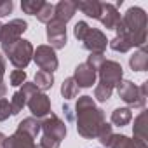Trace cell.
<instances>
[{"instance_id":"6da1fadb","label":"cell","mask_w":148,"mask_h":148,"mask_svg":"<svg viewBox=\"0 0 148 148\" xmlns=\"http://www.w3.org/2000/svg\"><path fill=\"white\" fill-rule=\"evenodd\" d=\"M117 37L110 47L117 52H127L132 47H143L146 42V14L141 7H131L117 25Z\"/></svg>"},{"instance_id":"7a4b0ae2","label":"cell","mask_w":148,"mask_h":148,"mask_svg":"<svg viewBox=\"0 0 148 148\" xmlns=\"http://www.w3.org/2000/svg\"><path fill=\"white\" fill-rule=\"evenodd\" d=\"M77 131L82 138L92 139L98 136L99 127L105 124V113L94 105L91 96H80L77 105Z\"/></svg>"},{"instance_id":"3957f363","label":"cell","mask_w":148,"mask_h":148,"mask_svg":"<svg viewBox=\"0 0 148 148\" xmlns=\"http://www.w3.org/2000/svg\"><path fill=\"white\" fill-rule=\"evenodd\" d=\"M75 37L84 44V47L87 51H91V54H103V51L106 49V37L101 30L91 28L86 21H79L73 28Z\"/></svg>"},{"instance_id":"277c9868","label":"cell","mask_w":148,"mask_h":148,"mask_svg":"<svg viewBox=\"0 0 148 148\" xmlns=\"http://www.w3.org/2000/svg\"><path fill=\"white\" fill-rule=\"evenodd\" d=\"M42 131L44 136L38 143V148H59L61 139H64L66 136V125L64 122H61L54 113H49L42 122Z\"/></svg>"},{"instance_id":"5b68a950","label":"cell","mask_w":148,"mask_h":148,"mask_svg":"<svg viewBox=\"0 0 148 148\" xmlns=\"http://www.w3.org/2000/svg\"><path fill=\"white\" fill-rule=\"evenodd\" d=\"M2 51L7 54L9 61L18 68H26L28 63L32 61L33 58V45L28 42V40H18L16 44L9 45V47H2Z\"/></svg>"},{"instance_id":"8992f818","label":"cell","mask_w":148,"mask_h":148,"mask_svg":"<svg viewBox=\"0 0 148 148\" xmlns=\"http://www.w3.org/2000/svg\"><path fill=\"white\" fill-rule=\"evenodd\" d=\"M146 84L145 82L141 87H136L132 82L129 80H124L117 86V91H119V96L131 106L134 108H141L145 106V101H146Z\"/></svg>"},{"instance_id":"52a82bcc","label":"cell","mask_w":148,"mask_h":148,"mask_svg":"<svg viewBox=\"0 0 148 148\" xmlns=\"http://www.w3.org/2000/svg\"><path fill=\"white\" fill-rule=\"evenodd\" d=\"M26 28L28 25L23 19H12L2 25L0 26V44H2V47H9L18 40H21V35L26 32Z\"/></svg>"},{"instance_id":"ba28073f","label":"cell","mask_w":148,"mask_h":148,"mask_svg":"<svg viewBox=\"0 0 148 148\" xmlns=\"http://www.w3.org/2000/svg\"><path fill=\"white\" fill-rule=\"evenodd\" d=\"M99 84L113 89L115 86H119L122 82V66L117 61L106 59L99 64Z\"/></svg>"},{"instance_id":"9c48e42d","label":"cell","mask_w":148,"mask_h":148,"mask_svg":"<svg viewBox=\"0 0 148 148\" xmlns=\"http://www.w3.org/2000/svg\"><path fill=\"white\" fill-rule=\"evenodd\" d=\"M33 59L42 71L52 73L58 70V58L51 45H38L37 51H33Z\"/></svg>"},{"instance_id":"30bf717a","label":"cell","mask_w":148,"mask_h":148,"mask_svg":"<svg viewBox=\"0 0 148 148\" xmlns=\"http://www.w3.org/2000/svg\"><path fill=\"white\" fill-rule=\"evenodd\" d=\"M47 40L54 51L63 49L66 45V25L58 19H51L47 23Z\"/></svg>"},{"instance_id":"8fae6325","label":"cell","mask_w":148,"mask_h":148,"mask_svg":"<svg viewBox=\"0 0 148 148\" xmlns=\"http://www.w3.org/2000/svg\"><path fill=\"white\" fill-rule=\"evenodd\" d=\"M37 91H38V89H37L35 84H32V82H25L23 87H21V89L12 96V99L9 101V103H11V112H12V115H18V113L26 106L30 96L35 94Z\"/></svg>"},{"instance_id":"7c38bea8","label":"cell","mask_w":148,"mask_h":148,"mask_svg":"<svg viewBox=\"0 0 148 148\" xmlns=\"http://www.w3.org/2000/svg\"><path fill=\"white\" fill-rule=\"evenodd\" d=\"M26 105H28V108H30V112L33 113L35 119H42V117H47L51 113V99L40 91L32 94Z\"/></svg>"},{"instance_id":"4fadbf2b","label":"cell","mask_w":148,"mask_h":148,"mask_svg":"<svg viewBox=\"0 0 148 148\" xmlns=\"http://www.w3.org/2000/svg\"><path fill=\"white\" fill-rule=\"evenodd\" d=\"M96 68L91 66L87 61L86 63H80L77 68H75V73H73V80L75 84L80 87H91L94 82H96Z\"/></svg>"},{"instance_id":"5bb4252c","label":"cell","mask_w":148,"mask_h":148,"mask_svg":"<svg viewBox=\"0 0 148 148\" xmlns=\"http://www.w3.org/2000/svg\"><path fill=\"white\" fill-rule=\"evenodd\" d=\"M99 21L108 30H115L117 25L120 23V14H119L117 7L113 4H108V2H101V16H99Z\"/></svg>"},{"instance_id":"9a60e30c","label":"cell","mask_w":148,"mask_h":148,"mask_svg":"<svg viewBox=\"0 0 148 148\" xmlns=\"http://www.w3.org/2000/svg\"><path fill=\"white\" fill-rule=\"evenodd\" d=\"M37 145L33 143V138L28 136L23 131H16L11 138H5L2 148H35Z\"/></svg>"},{"instance_id":"2e32d148","label":"cell","mask_w":148,"mask_h":148,"mask_svg":"<svg viewBox=\"0 0 148 148\" xmlns=\"http://www.w3.org/2000/svg\"><path fill=\"white\" fill-rule=\"evenodd\" d=\"M77 7H75V2H70V0H61L54 5V19L61 21V23H68L73 14H75Z\"/></svg>"},{"instance_id":"e0dca14e","label":"cell","mask_w":148,"mask_h":148,"mask_svg":"<svg viewBox=\"0 0 148 148\" xmlns=\"http://www.w3.org/2000/svg\"><path fill=\"white\" fill-rule=\"evenodd\" d=\"M75 7L79 11H82L89 18L99 19V16H101V2H98V0H82V2H75Z\"/></svg>"},{"instance_id":"ac0fdd59","label":"cell","mask_w":148,"mask_h":148,"mask_svg":"<svg viewBox=\"0 0 148 148\" xmlns=\"http://www.w3.org/2000/svg\"><path fill=\"white\" fill-rule=\"evenodd\" d=\"M42 124H40V120L38 119H35V117H28V119H25L19 125H18V131H23V132H26L28 136H32V138H37V134L40 132V127Z\"/></svg>"},{"instance_id":"d6986e66","label":"cell","mask_w":148,"mask_h":148,"mask_svg":"<svg viewBox=\"0 0 148 148\" xmlns=\"http://www.w3.org/2000/svg\"><path fill=\"white\" fill-rule=\"evenodd\" d=\"M129 64H131V68L136 70V71H145L146 66H148V56H146V51L141 47L134 56H131Z\"/></svg>"},{"instance_id":"ffe728a7","label":"cell","mask_w":148,"mask_h":148,"mask_svg":"<svg viewBox=\"0 0 148 148\" xmlns=\"http://www.w3.org/2000/svg\"><path fill=\"white\" fill-rule=\"evenodd\" d=\"M35 86H37V89L38 91H47V89H51L52 87V84H54V75L52 73H47V71H37V75H35V82H33Z\"/></svg>"},{"instance_id":"44dd1931","label":"cell","mask_w":148,"mask_h":148,"mask_svg":"<svg viewBox=\"0 0 148 148\" xmlns=\"http://www.w3.org/2000/svg\"><path fill=\"white\" fill-rule=\"evenodd\" d=\"M132 119V112L129 108H117L113 113H112V124L115 125H127Z\"/></svg>"},{"instance_id":"7402d4cb","label":"cell","mask_w":148,"mask_h":148,"mask_svg":"<svg viewBox=\"0 0 148 148\" xmlns=\"http://www.w3.org/2000/svg\"><path fill=\"white\" fill-rule=\"evenodd\" d=\"M108 146L110 148H136V143H134V139H131L124 134H113Z\"/></svg>"},{"instance_id":"603a6c76","label":"cell","mask_w":148,"mask_h":148,"mask_svg":"<svg viewBox=\"0 0 148 148\" xmlns=\"http://www.w3.org/2000/svg\"><path fill=\"white\" fill-rule=\"evenodd\" d=\"M61 94L66 98V99H73V98H77L79 94V86L75 84V80H73V77L66 79L61 86Z\"/></svg>"},{"instance_id":"cb8c5ba5","label":"cell","mask_w":148,"mask_h":148,"mask_svg":"<svg viewBox=\"0 0 148 148\" xmlns=\"http://www.w3.org/2000/svg\"><path fill=\"white\" fill-rule=\"evenodd\" d=\"M44 0H25L21 2V9L26 12V14H32V16H37L38 11L44 7Z\"/></svg>"},{"instance_id":"d4e9b609","label":"cell","mask_w":148,"mask_h":148,"mask_svg":"<svg viewBox=\"0 0 148 148\" xmlns=\"http://www.w3.org/2000/svg\"><path fill=\"white\" fill-rule=\"evenodd\" d=\"M37 19L40 21V23H49L51 19H54V5H51V4H44V7L38 11V14H37Z\"/></svg>"},{"instance_id":"484cf974","label":"cell","mask_w":148,"mask_h":148,"mask_svg":"<svg viewBox=\"0 0 148 148\" xmlns=\"http://www.w3.org/2000/svg\"><path fill=\"white\" fill-rule=\"evenodd\" d=\"M112 136H113L112 125L105 122V124L99 127V131H98V136H96V138H98V139H99L103 145H106V146H108V145H110V139H112Z\"/></svg>"},{"instance_id":"4316f807","label":"cell","mask_w":148,"mask_h":148,"mask_svg":"<svg viewBox=\"0 0 148 148\" xmlns=\"http://www.w3.org/2000/svg\"><path fill=\"white\" fill-rule=\"evenodd\" d=\"M112 92H113V89H110V87H106V86H103V84H98L96 89H94V98H96L98 101L105 103V101L110 99Z\"/></svg>"},{"instance_id":"83f0119b","label":"cell","mask_w":148,"mask_h":148,"mask_svg":"<svg viewBox=\"0 0 148 148\" xmlns=\"http://www.w3.org/2000/svg\"><path fill=\"white\" fill-rule=\"evenodd\" d=\"M9 80H11V86H23L26 82V73L23 70H14L11 75H9Z\"/></svg>"},{"instance_id":"f1b7e54d","label":"cell","mask_w":148,"mask_h":148,"mask_svg":"<svg viewBox=\"0 0 148 148\" xmlns=\"http://www.w3.org/2000/svg\"><path fill=\"white\" fill-rule=\"evenodd\" d=\"M9 115H12L9 99H5V98H0V120H5V119H9Z\"/></svg>"},{"instance_id":"f546056e","label":"cell","mask_w":148,"mask_h":148,"mask_svg":"<svg viewBox=\"0 0 148 148\" xmlns=\"http://www.w3.org/2000/svg\"><path fill=\"white\" fill-rule=\"evenodd\" d=\"M11 11H12V2H11V0H4V2H0V18L11 14Z\"/></svg>"},{"instance_id":"4dcf8cb0","label":"cell","mask_w":148,"mask_h":148,"mask_svg":"<svg viewBox=\"0 0 148 148\" xmlns=\"http://www.w3.org/2000/svg\"><path fill=\"white\" fill-rule=\"evenodd\" d=\"M4 71H5V59H4L2 52H0V80H2V77H4Z\"/></svg>"},{"instance_id":"1f68e13d","label":"cell","mask_w":148,"mask_h":148,"mask_svg":"<svg viewBox=\"0 0 148 148\" xmlns=\"http://www.w3.org/2000/svg\"><path fill=\"white\" fill-rule=\"evenodd\" d=\"M4 141H5V134H4V132H0V148L4 146Z\"/></svg>"},{"instance_id":"d6a6232c","label":"cell","mask_w":148,"mask_h":148,"mask_svg":"<svg viewBox=\"0 0 148 148\" xmlns=\"http://www.w3.org/2000/svg\"><path fill=\"white\" fill-rule=\"evenodd\" d=\"M35 148H38V146H35Z\"/></svg>"}]
</instances>
